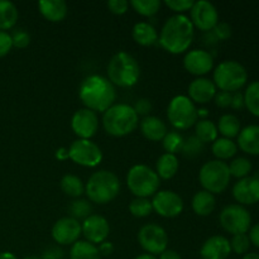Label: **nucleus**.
<instances>
[{
  "instance_id": "1",
  "label": "nucleus",
  "mask_w": 259,
  "mask_h": 259,
  "mask_svg": "<svg viewBox=\"0 0 259 259\" xmlns=\"http://www.w3.org/2000/svg\"><path fill=\"white\" fill-rule=\"evenodd\" d=\"M195 37V27L185 14H175L162 25L158 42L164 51L172 55L186 52Z\"/></svg>"
},
{
  "instance_id": "2",
  "label": "nucleus",
  "mask_w": 259,
  "mask_h": 259,
  "mask_svg": "<svg viewBox=\"0 0 259 259\" xmlns=\"http://www.w3.org/2000/svg\"><path fill=\"white\" fill-rule=\"evenodd\" d=\"M78 98L86 109L104 113L115 104V86L101 75H89L78 88Z\"/></svg>"
},
{
  "instance_id": "3",
  "label": "nucleus",
  "mask_w": 259,
  "mask_h": 259,
  "mask_svg": "<svg viewBox=\"0 0 259 259\" xmlns=\"http://www.w3.org/2000/svg\"><path fill=\"white\" fill-rule=\"evenodd\" d=\"M108 80L119 88H133L141 77V66L138 61L125 51L116 52L110 58L106 67Z\"/></svg>"
},
{
  "instance_id": "4",
  "label": "nucleus",
  "mask_w": 259,
  "mask_h": 259,
  "mask_svg": "<svg viewBox=\"0 0 259 259\" xmlns=\"http://www.w3.org/2000/svg\"><path fill=\"white\" fill-rule=\"evenodd\" d=\"M119 192H120L119 177L108 169L94 172L85 185V194L89 201L98 205L109 204L116 199Z\"/></svg>"
},
{
  "instance_id": "5",
  "label": "nucleus",
  "mask_w": 259,
  "mask_h": 259,
  "mask_svg": "<svg viewBox=\"0 0 259 259\" xmlns=\"http://www.w3.org/2000/svg\"><path fill=\"white\" fill-rule=\"evenodd\" d=\"M103 126L109 136L125 137L139 125V116L129 104L119 103L103 113Z\"/></svg>"
},
{
  "instance_id": "6",
  "label": "nucleus",
  "mask_w": 259,
  "mask_h": 259,
  "mask_svg": "<svg viewBox=\"0 0 259 259\" xmlns=\"http://www.w3.org/2000/svg\"><path fill=\"white\" fill-rule=\"evenodd\" d=\"M126 186L136 197L149 199L158 192L161 179L147 164H134L126 174Z\"/></svg>"
},
{
  "instance_id": "7",
  "label": "nucleus",
  "mask_w": 259,
  "mask_h": 259,
  "mask_svg": "<svg viewBox=\"0 0 259 259\" xmlns=\"http://www.w3.org/2000/svg\"><path fill=\"white\" fill-rule=\"evenodd\" d=\"M212 81L220 91L233 94L244 88L248 81V72L238 61L227 60L215 67Z\"/></svg>"
},
{
  "instance_id": "8",
  "label": "nucleus",
  "mask_w": 259,
  "mask_h": 259,
  "mask_svg": "<svg viewBox=\"0 0 259 259\" xmlns=\"http://www.w3.org/2000/svg\"><path fill=\"white\" fill-rule=\"evenodd\" d=\"M232 176L227 162L211 159L202 164L199 172V181L205 191L210 194H222L229 186Z\"/></svg>"
},
{
  "instance_id": "9",
  "label": "nucleus",
  "mask_w": 259,
  "mask_h": 259,
  "mask_svg": "<svg viewBox=\"0 0 259 259\" xmlns=\"http://www.w3.org/2000/svg\"><path fill=\"white\" fill-rule=\"evenodd\" d=\"M167 119L174 128L186 131L194 126L199 120L196 105L189 96H175L167 106Z\"/></svg>"
},
{
  "instance_id": "10",
  "label": "nucleus",
  "mask_w": 259,
  "mask_h": 259,
  "mask_svg": "<svg viewBox=\"0 0 259 259\" xmlns=\"http://www.w3.org/2000/svg\"><path fill=\"white\" fill-rule=\"evenodd\" d=\"M219 223L232 235L247 234L252 225V217L244 206L232 204L225 206L219 215Z\"/></svg>"
},
{
  "instance_id": "11",
  "label": "nucleus",
  "mask_w": 259,
  "mask_h": 259,
  "mask_svg": "<svg viewBox=\"0 0 259 259\" xmlns=\"http://www.w3.org/2000/svg\"><path fill=\"white\" fill-rule=\"evenodd\" d=\"M103 151L91 139H76L68 147V159L82 167H96L103 161Z\"/></svg>"
},
{
  "instance_id": "12",
  "label": "nucleus",
  "mask_w": 259,
  "mask_h": 259,
  "mask_svg": "<svg viewBox=\"0 0 259 259\" xmlns=\"http://www.w3.org/2000/svg\"><path fill=\"white\" fill-rule=\"evenodd\" d=\"M138 243L148 254L159 255L168 247V235L161 225L146 224L139 229Z\"/></svg>"
},
{
  "instance_id": "13",
  "label": "nucleus",
  "mask_w": 259,
  "mask_h": 259,
  "mask_svg": "<svg viewBox=\"0 0 259 259\" xmlns=\"http://www.w3.org/2000/svg\"><path fill=\"white\" fill-rule=\"evenodd\" d=\"M189 18L194 27L202 32H211L219 23V13L217 7L207 0L194 2Z\"/></svg>"
},
{
  "instance_id": "14",
  "label": "nucleus",
  "mask_w": 259,
  "mask_h": 259,
  "mask_svg": "<svg viewBox=\"0 0 259 259\" xmlns=\"http://www.w3.org/2000/svg\"><path fill=\"white\" fill-rule=\"evenodd\" d=\"M151 201L153 211L162 218H176L184 211V200L171 190L158 191Z\"/></svg>"
},
{
  "instance_id": "15",
  "label": "nucleus",
  "mask_w": 259,
  "mask_h": 259,
  "mask_svg": "<svg viewBox=\"0 0 259 259\" xmlns=\"http://www.w3.org/2000/svg\"><path fill=\"white\" fill-rule=\"evenodd\" d=\"M71 129L78 137V139H91L98 133V114L90 109H78L71 118Z\"/></svg>"
},
{
  "instance_id": "16",
  "label": "nucleus",
  "mask_w": 259,
  "mask_h": 259,
  "mask_svg": "<svg viewBox=\"0 0 259 259\" xmlns=\"http://www.w3.org/2000/svg\"><path fill=\"white\" fill-rule=\"evenodd\" d=\"M51 234L58 245H72L82 234L81 223L71 217L61 218L53 224Z\"/></svg>"
},
{
  "instance_id": "17",
  "label": "nucleus",
  "mask_w": 259,
  "mask_h": 259,
  "mask_svg": "<svg viewBox=\"0 0 259 259\" xmlns=\"http://www.w3.org/2000/svg\"><path fill=\"white\" fill-rule=\"evenodd\" d=\"M81 232L89 243L99 245L108 239L110 234V225L101 215L91 214L81 223Z\"/></svg>"
},
{
  "instance_id": "18",
  "label": "nucleus",
  "mask_w": 259,
  "mask_h": 259,
  "mask_svg": "<svg viewBox=\"0 0 259 259\" xmlns=\"http://www.w3.org/2000/svg\"><path fill=\"white\" fill-rule=\"evenodd\" d=\"M184 67L191 75L202 77L214 68V57L205 50H192L185 55Z\"/></svg>"
},
{
  "instance_id": "19",
  "label": "nucleus",
  "mask_w": 259,
  "mask_h": 259,
  "mask_svg": "<svg viewBox=\"0 0 259 259\" xmlns=\"http://www.w3.org/2000/svg\"><path fill=\"white\" fill-rule=\"evenodd\" d=\"M233 197L239 205H254L259 202V176H248L238 180L233 186Z\"/></svg>"
},
{
  "instance_id": "20",
  "label": "nucleus",
  "mask_w": 259,
  "mask_h": 259,
  "mask_svg": "<svg viewBox=\"0 0 259 259\" xmlns=\"http://www.w3.org/2000/svg\"><path fill=\"white\" fill-rule=\"evenodd\" d=\"M187 93H189L187 96L194 103L205 105V104L214 100L215 94L218 93V89L215 86L214 81L210 80V78L196 77L190 82L189 88H187Z\"/></svg>"
},
{
  "instance_id": "21",
  "label": "nucleus",
  "mask_w": 259,
  "mask_h": 259,
  "mask_svg": "<svg viewBox=\"0 0 259 259\" xmlns=\"http://www.w3.org/2000/svg\"><path fill=\"white\" fill-rule=\"evenodd\" d=\"M232 253L230 242L223 235H212L207 238L200 249L202 259H227Z\"/></svg>"
},
{
  "instance_id": "22",
  "label": "nucleus",
  "mask_w": 259,
  "mask_h": 259,
  "mask_svg": "<svg viewBox=\"0 0 259 259\" xmlns=\"http://www.w3.org/2000/svg\"><path fill=\"white\" fill-rule=\"evenodd\" d=\"M238 148L250 156H259V125L252 124L240 131L237 137Z\"/></svg>"
},
{
  "instance_id": "23",
  "label": "nucleus",
  "mask_w": 259,
  "mask_h": 259,
  "mask_svg": "<svg viewBox=\"0 0 259 259\" xmlns=\"http://www.w3.org/2000/svg\"><path fill=\"white\" fill-rule=\"evenodd\" d=\"M142 134L144 138L151 142H159L164 138L167 134V125L161 118L154 115H148L143 118L139 123Z\"/></svg>"
},
{
  "instance_id": "24",
  "label": "nucleus",
  "mask_w": 259,
  "mask_h": 259,
  "mask_svg": "<svg viewBox=\"0 0 259 259\" xmlns=\"http://www.w3.org/2000/svg\"><path fill=\"white\" fill-rule=\"evenodd\" d=\"M38 9L43 18L52 23L62 22L68 13V7L63 0H39Z\"/></svg>"
},
{
  "instance_id": "25",
  "label": "nucleus",
  "mask_w": 259,
  "mask_h": 259,
  "mask_svg": "<svg viewBox=\"0 0 259 259\" xmlns=\"http://www.w3.org/2000/svg\"><path fill=\"white\" fill-rule=\"evenodd\" d=\"M132 35L138 45L144 46V47L153 46L154 43L158 42V32L148 22H139L134 24L133 29H132Z\"/></svg>"
},
{
  "instance_id": "26",
  "label": "nucleus",
  "mask_w": 259,
  "mask_h": 259,
  "mask_svg": "<svg viewBox=\"0 0 259 259\" xmlns=\"http://www.w3.org/2000/svg\"><path fill=\"white\" fill-rule=\"evenodd\" d=\"M192 210L199 217H209L217 206V200L215 196L205 190H200L194 195L191 201Z\"/></svg>"
},
{
  "instance_id": "27",
  "label": "nucleus",
  "mask_w": 259,
  "mask_h": 259,
  "mask_svg": "<svg viewBox=\"0 0 259 259\" xmlns=\"http://www.w3.org/2000/svg\"><path fill=\"white\" fill-rule=\"evenodd\" d=\"M180 168V162L176 154L163 153L156 162V174L162 180H171L176 176Z\"/></svg>"
},
{
  "instance_id": "28",
  "label": "nucleus",
  "mask_w": 259,
  "mask_h": 259,
  "mask_svg": "<svg viewBox=\"0 0 259 259\" xmlns=\"http://www.w3.org/2000/svg\"><path fill=\"white\" fill-rule=\"evenodd\" d=\"M19 13L14 3L9 0H0V30L7 32L12 29L18 22Z\"/></svg>"
},
{
  "instance_id": "29",
  "label": "nucleus",
  "mask_w": 259,
  "mask_h": 259,
  "mask_svg": "<svg viewBox=\"0 0 259 259\" xmlns=\"http://www.w3.org/2000/svg\"><path fill=\"white\" fill-rule=\"evenodd\" d=\"M218 132L223 136V138L233 139L238 137V134L242 131L240 120L234 114H224L219 118L217 124Z\"/></svg>"
},
{
  "instance_id": "30",
  "label": "nucleus",
  "mask_w": 259,
  "mask_h": 259,
  "mask_svg": "<svg viewBox=\"0 0 259 259\" xmlns=\"http://www.w3.org/2000/svg\"><path fill=\"white\" fill-rule=\"evenodd\" d=\"M70 259H101L98 245L88 240H77L71 245Z\"/></svg>"
},
{
  "instance_id": "31",
  "label": "nucleus",
  "mask_w": 259,
  "mask_h": 259,
  "mask_svg": "<svg viewBox=\"0 0 259 259\" xmlns=\"http://www.w3.org/2000/svg\"><path fill=\"white\" fill-rule=\"evenodd\" d=\"M212 154L217 157L219 161H227V159L233 158L238 152V146L233 139L228 138H218L217 141L212 142L211 144Z\"/></svg>"
},
{
  "instance_id": "32",
  "label": "nucleus",
  "mask_w": 259,
  "mask_h": 259,
  "mask_svg": "<svg viewBox=\"0 0 259 259\" xmlns=\"http://www.w3.org/2000/svg\"><path fill=\"white\" fill-rule=\"evenodd\" d=\"M60 187L63 191V194L72 199H80L82 194H85V185L82 180L78 176L72 174H67L61 179Z\"/></svg>"
},
{
  "instance_id": "33",
  "label": "nucleus",
  "mask_w": 259,
  "mask_h": 259,
  "mask_svg": "<svg viewBox=\"0 0 259 259\" xmlns=\"http://www.w3.org/2000/svg\"><path fill=\"white\" fill-rule=\"evenodd\" d=\"M218 136H219V132L214 121L204 119V120H197L195 124V137H197L204 144L215 142L219 138Z\"/></svg>"
},
{
  "instance_id": "34",
  "label": "nucleus",
  "mask_w": 259,
  "mask_h": 259,
  "mask_svg": "<svg viewBox=\"0 0 259 259\" xmlns=\"http://www.w3.org/2000/svg\"><path fill=\"white\" fill-rule=\"evenodd\" d=\"M244 105L252 115L259 118V80L253 81L245 89Z\"/></svg>"
},
{
  "instance_id": "35",
  "label": "nucleus",
  "mask_w": 259,
  "mask_h": 259,
  "mask_svg": "<svg viewBox=\"0 0 259 259\" xmlns=\"http://www.w3.org/2000/svg\"><path fill=\"white\" fill-rule=\"evenodd\" d=\"M229 166V172H230V176L235 177V179L240 180V179H244V177L249 176V174L252 172V162L249 161L248 158L245 157H237V158L233 159L230 162Z\"/></svg>"
},
{
  "instance_id": "36",
  "label": "nucleus",
  "mask_w": 259,
  "mask_h": 259,
  "mask_svg": "<svg viewBox=\"0 0 259 259\" xmlns=\"http://www.w3.org/2000/svg\"><path fill=\"white\" fill-rule=\"evenodd\" d=\"M129 5L143 17H153L161 9L159 0H132Z\"/></svg>"
},
{
  "instance_id": "37",
  "label": "nucleus",
  "mask_w": 259,
  "mask_h": 259,
  "mask_svg": "<svg viewBox=\"0 0 259 259\" xmlns=\"http://www.w3.org/2000/svg\"><path fill=\"white\" fill-rule=\"evenodd\" d=\"M129 212L136 218H147L152 214V201L146 197H136L129 202Z\"/></svg>"
},
{
  "instance_id": "38",
  "label": "nucleus",
  "mask_w": 259,
  "mask_h": 259,
  "mask_svg": "<svg viewBox=\"0 0 259 259\" xmlns=\"http://www.w3.org/2000/svg\"><path fill=\"white\" fill-rule=\"evenodd\" d=\"M93 211V206H91L90 201L83 199H75L68 206V212L70 217L76 220H85L89 218Z\"/></svg>"
},
{
  "instance_id": "39",
  "label": "nucleus",
  "mask_w": 259,
  "mask_h": 259,
  "mask_svg": "<svg viewBox=\"0 0 259 259\" xmlns=\"http://www.w3.org/2000/svg\"><path fill=\"white\" fill-rule=\"evenodd\" d=\"M184 136L179 132H167L164 138L162 139V146L166 153L177 154L181 152L182 146H184Z\"/></svg>"
},
{
  "instance_id": "40",
  "label": "nucleus",
  "mask_w": 259,
  "mask_h": 259,
  "mask_svg": "<svg viewBox=\"0 0 259 259\" xmlns=\"http://www.w3.org/2000/svg\"><path fill=\"white\" fill-rule=\"evenodd\" d=\"M205 144L200 141L197 137L190 136L189 138H186L184 141V146H182L181 153L184 154L186 158L194 159L196 157H199L200 154L204 152Z\"/></svg>"
},
{
  "instance_id": "41",
  "label": "nucleus",
  "mask_w": 259,
  "mask_h": 259,
  "mask_svg": "<svg viewBox=\"0 0 259 259\" xmlns=\"http://www.w3.org/2000/svg\"><path fill=\"white\" fill-rule=\"evenodd\" d=\"M230 242V248H232V252L237 253L239 255L247 254L248 250L250 248V240L248 238L247 234H237L233 235L232 240Z\"/></svg>"
},
{
  "instance_id": "42",
  "label": "nucleus",
  "mask_w": 259,
  "mask_h": 259,
  "mask_svg": "<svg viewBox=\"0 0 259 259\" xmlns=\"http://www.w3.org/2000/svg\"><path fill=\"white\" fill-rule=\"evenodd\" d=\"M166 7H168L176 14H184L185 12H190L194 5V0H166Z\"/></svg>"
},
{
  "instance_id": "43",
  "label": "nucleus",
  "mask_w": 259,
  "mask_h": 259,
  "mask_svg": "<svg viewBox=\"0 0 259 259\" xmlns=\"http://www.w3.org/2000/svg\"><path fill=\"white\" fill-rule=\"evenodd\" d=\"M12 40L13 47L17 48H25L29 46L30 43V35L29 33L25 32L24 29H17L12 33Z\"/></svg>"
},
{
  "instance_id": "44",
  "label": "nucleus",
  "mask_w": 259,
  "mask_h": 259,
  "mask_svg": "<svg viewBox=\"0 0 259 259\" xmlns=\"http://www.w3.org/2000/svg\"><path fill=\"white\" fill-rule=\"evenodd\" d=\"M211 32L214 34L215 39L218 40H227L232 37V27L225 22L218 23Z\"/></svg>"
},
{
  "instance_id": "45",
  "label": "nucleus",
  "mask_w": 259,
  "mask_h": 259,
  "mask_svg": "<svg viewBox=\"0 0 259 259\" xmlns=\"http://www.w3.org/2000/svg\"><path fill=\"white\" fill-rule=\"evenodd\" d=\"M152 108H153V106H152L151 100L147 98L138 99V100L136 101V104L133 105V109L137 113V115L144 116V118L149 115V113L152 111Z\"/></svg>"
},
{
  "instance_id": "46",
  "label": "nucleus",
  "mask_w": 259,
  "mask_h": 259,
  "mask_svg": "<svg viewBox=\"0 0 259 259\" xmlns=\"http://www.w3.org/2000/svg\"><path fill=\"white\" fill-rule=\"evenodd\" d=\"M106 7L113 14L123 15L128 12L129 2H126V0H109L106 3Z\"/></svg>"
},
{
  "instance_id": "47",
  "label": "nucleus",
  "mask_w": 259,
  "mask_h": 259,
  "mask_svg": "<svg viewBox=\"0 0 259 259\" xmlns=\"http://www.w3.org/2000/svg\"><path fill=\"white\" fill-rule=\"evenodd\" d=\"M12 48H13V40H12V35H10V33L0 30V58L7 56L8 53L12 51Z\"/></svg>"
},
{
  "instance_id": "48",
  "label": "nucleus",
  "mask_w": 259,
  "mask_h": 259,
  "mask_svg": "<svg viewBox=\"0 0 259 259\" xmlns=\"http://www.w3.org/2000/svg\"><path fill=\"white\" fill-rule=\"evenodd\" d=\"M232 93H227V91H218L215 94V105L218 108H222V109H227L230 108V104H232Z\"/></svg>"
},
{
  "instance_id": "49",
  "label": "nucleus",
  "mask_w": 259,
  "mask_h": 259,
  "mask_svg": "<svg viewBox=\"0 0 259 259\" xmlns=\"http://www.w3.org/2000/svg\"><path fill=\"white\" fill-rule=\"evenodd\" d=\"M42 259H63V250L60 247H50L43 252Z\"/></svg>"
},
{
  "instance_id": "50",
  "label": "nucleus",
  "mask_w": 259,
  "mask_h": 259,
  "mask_svg": "<svg viewBox=\"0 0 259 259\" xmlns=\"http://www.w3.org/2000/svg\"><path fill=\"white\" fill-rule=\"evenodd\" d=\"M230 108H233L234 110H242L243 108H245L244 95H243V93H240V91L233 93L232 104H230Z\"/></svg>"
},
{
  "instance_id": "51",
  "label": "nucleus",
  "mask_w": 259,
  "mask_h": 259,
  "mask_svg": "<svg viewBox=\"0 0 259 259\" xmlns=\"http://www.w3.org/2000/svg\"><path fill=\"white\" fill-rule=\"evenodd\" d=\"M98 249H99V253H100V255L108 257V255L113 254L115 247H114V244L111 242H108V240H105V242H103L101 244L98 245Z\"/></svg>"
},
{
  "instance_id": "52",
  "label": "nucleus",
  "mask_w": 259,
  "mask_h": 259,
  "mask_svg": "<svg viewBox=\"0 0 259 259\" xmlns=\"http://www.w3.org/2000/svg\"><path fill=\"white\" fill-rule=\"evenodd\" d=\"M250 240V244L255 245V247L259 248V223L258 224L253 225L249 229V235H248Z\"/></svg>"
},
{
  "instance_id": "53",
  "label": "nucleus",
  "mask_w": 259,
  "mask_h": 259,
  "mask_svg": "<svg viewBox=\"0 0 259 259\" xmlns=\"http://www.w3.org/2000/svg\"><path fill=\"white\" fill-rule=\"evenodd\" d=\"M159 259H182L180 253H177L176 250L174 249H168L167 248L162 254H159Z\"/></svg>"
},
{
  "instance_id": "54",
  "label": "nucleus",
  "mask_w": 259,
  "mask_h": 259,
  "mask_svg": "<svg viewBox=\"0 0 259 259\" xmlns=\"http://www.w3.org/2000/svg\"><path fill=\"white\" fill-rule=\"evenodd\" d=\"M56 158L60 159V161H66L68 159V148H65V147H61L56 151Z\"/></svg>"
},
{
  "instance_id": "55",
  "label": "nucleus",
  "mask_w": 259,
  "mask_h": 259,
  "mask_svg": "<svg viewBox=\"0 0 259 259\" xmlns=\"http://www.w3.org/2000/svg\"><path fill=\"white\" fill-rule=\"evenodd\" d=\"M207 116H209V110L206 108L197 109V118H200V120L207 119Z\"/></svg>"
},
{
  "instance_id": "56",
  "label": "nucleus",
  "mask_w": 259,
  "mask_h": 259,
  "mask_svg": "<svg viewBox=\"0 0 259 259\" xmlns=\"http://www.w3.org/2000/svg\"><path fill=\"white\" fill-rule=\"evenodd\" d=\"M0 259H18L17 255L13 254L12 252H3L0 253Z\"/></svg>"
},
{
  "instance_id": "57",
  "label": "nucleus",
  "mask_w": 259,
  "mask_h": 259,
  "mask_svg": "<svg viewBox=\"0 0 259 259\" xmlns=\"http://www.w3.org/2000/svg\"><path fill=\"white\" fill-rule=\"evenodd\" d=\"M134 259H158V258H156V255L148 254V253H143V254L137 255V257Z\"/></svg>"
},
{
  "instance_id": "58",
  "label": "nucleus",
  "mask_w": 259,
  "mask_h": 259,
  "mask_svg": "<svg viewBox=\"0 0 259 259\" xmlns=\"http://www.w3.org/2000/svg\"><path fill=\"white\" fill-rule=\"evenodd\" d=\"M242 259H259V254L258 253H247L243 255Z\"/></svg>"
},
{
  "instance_id": "59",
  "label": "nucleus",
  "mask_w": 259,
  "mask_h": 259,
  "mask_svg": "<svg viewBox=\"0 0 259 259\" xmlns=\"http://www.w3.org/2000/svg\"><path fill=\"white\" fill-rule=\"evenodd\" d=\"M24 259H42V258L38 257V255H29V257H25Z\"/></svg>"
}]
</instances>
